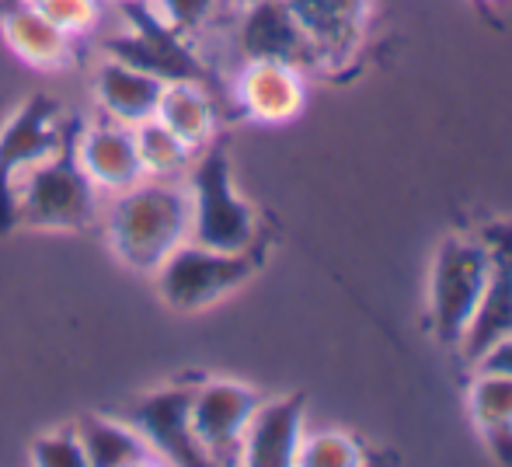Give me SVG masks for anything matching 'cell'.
Instances as JSON below:
<instances>
[{"label": "cell", "instance_id": "cell-11", "mask_svg": "<svg viewBox=\"0 0 512 467\" xmlns=\"http://www.w3.org/2000/svg\"><path fill=\"white\" fill-rule=\"evenodd\" d=\"M481 237L492 251V276H488L478 314L471 318L464 339H460V356H464L467 370L485 356L492 342L512 332V227L492 224L485 227Z\"/></svg>", "mask_w": 512, "mask_h": 467}, {"label": "cell", "instance_id": "cell-22", "mask_svg": "<svg viewBox=\"0 0 512 467\" xmlns=\"http://www.w3.org/2000/svg\"><path fill=\"white\" fill-rule=\"evenodd\" d=\"M366 454L359 447L356 436L349 433H314V436H304L300 443V454H297V464L304 467H352V464H363Z\"/></svg>", "mask_w": 512, "mask_h": 467}, {"label": "cell", "instance_id": "cell-6", "mask_svg": "<svg viewBox=\"0 0 512 467\" xmlns=\"http://www.w3.org/2000/svg\"><path fill=\"white\" fill-rule=\"evenodd\" d=\"M126 14V32L105 42L108 56L129 63L136 70L168 81H203L213 84L206 60L196 53L189 35L171 28L161 14L154 11L150 0H129V4H115Z\"/></svg>", "mask_w": 512, "mask_h": 467}, {"label": "cell", "instance_id": "cell-19", "mask_svg": "<svg viewBox=\"0 0 512 467\" xmlns=\"http://www.w3.org/2000/svg\"><path fill=\"white\" fill-rule=\"evenodd\" d=\"M471 373L474 377L467 387V412L485 436L488 450L502 464H512V377L481 370Z\"/></svg>", "mask_w": 512, "mask_h": 467}, {"label": "cell", "instance_id": "cell-27", "mask_svg": "<svg viewBox=\"0 0 512 467\" xmlns=\"http://www.w3.org/2000/svg\"><path fill=\"white\" fill-rule=\"evenodd\" d=\"M471 4L478 7V11L485 14L488 21H495V11H492V4H495V0H471Z\"/></svg>", "mask_w": 512, "mask_h": 467}, {"label": "cell", "instance_id": "cell-28", "mask_svg": "<svg viewBox=\"0 0 512 467\" xmlns=\"http://www.w3.org/2000/svg\"><path fill=\"white\" fill-rule=\"evenodd\" d=\"M112 4H129V0H112Z\"/></svg>", "mask_w": 512, "mask_h": 467}, {"label": "cell", "instance_id": "cell-14", "mask_svg": "<svg viewBox=\"0 0 512 467\" xmlns=\"http://www.w3.org/2000/svg\"><path fill=\"white\" fill-rule=\"evenodd\" d=\"M321 53V67L335 70L359 49L370 25L373 0H283Z\"/></svg>", "mask_w": 512, "mask_h": 467}, {"label": "cell", "instance_id": "cell-13", "mask_svg": "<svg viewBox=\"0 0 512 467\" xmlns=\"http://www.w3.org/2000/svg\"><path fill=\"white\" fill-rule=\"evenodd\" d=\"M304 408L307 394H286V398H262L248 429L241 436L237 461L248 467H290L297 464L300 443H304Z\"/></svg>", "mask_w": 512, "mask_h": 467}, {"label": "cell", "instance_id": "cell-18", "mask_svg": "<svg viewBox=\"0 0 512 467\" xmlns=\"http://www.w3.org/2000/svg\"><path fill=\"white\" fill-rule=\"evenodd\" d=\"M81 433L88 467H136V464H161L143 433L126 422L122 415L88 412L74 422Z\"/></svg>", "mask_w": 512, "mask_h": 467}, {"label": "cell", "instance_id": "cell-4", "mask_svg": "<svg viewBox=\"0 0 512 467\" xmlns=\"http://www.w3.org/2000/svg\"><path fill=\"white\" fill-rule=\"evenodd\" d=\"M258 244L244 251H223L196 241H182L157 265V297L164 300V307L178 314L209 311L213 304L227 300L230 293H237L255 279V272L262 269V248Z\"/></svg>", "mask_w": 512, "mask_h": 467}, {"label": "cell", "instance_id": "cell-7", "mask_svg": "<svg viewBox=\"0 0 512 467\" xmlns=\"http://www.w3.org/2000/svg\"><path fill=\"white\" fill-rule=\"evenodd\" d=\"M67 129L70 119H63V105L46 91L28 95L0 126V231H14V189L25 171L53 154Z\"/></svg>", "mask_w": 512, "mask_h": 467}, {"label": "cell", "instance_id": "cell-3", "mask_svg": "<svg viewBox=\"0 0 512 467\" xmlns=\"http://www.w3.org/2000/svg\"><path fill=\"white\" fill-rule=\"evenodd\" d=\"M185 175L192 210L189 241L223 251H244L258 244V210L237 192L234 164L220 140L206 143Z\"/></svg>", "mask_w": 512, "mask_h": 467}, {"label": "cell", "instance_id": "cell-2", "mask_svg": "<svg viewBox=\"0 0 512 467\" xmlns=\"http://www.w3.org/2000/svg\"><path fill=\"white\" fill-rule=\"evenodd\" d=\"M77 129H81V119H70L60 147L25 171V178L14 189V227L84 231L95 224L102 192L77 161Z\"/></svg>", "mask_w": 512, "mask_h": 467}, {"label": "cell", "instance_id": "cell-25", "mask_svg": "<svg viewBox=\"0 0 512 467\" xmlns=\"http://www.w3.org/2000/svg\"><path fill=\"white\" fill-rule=\"evenodd\" d=\"M154 11L168 21L171 28H178L182 35L196 39L199 32H206L213 25V18L220 14L223 0H150Z\"/></svg>", "mask_w": 512, "mask_h": 467}, {"label": "cell", "instance_id": "cell-16", "mask_svg": "<svg viewBox=\"0 0 512 467\" xmlns=\"http://www.w3.org/2000/svg\"><path fill=\"white\" fill-rule=\"evenodd\" d=\"M164 81L147 70H136L129 63L105 56L95 67V102L102 105V116L140 126V122L157 116Z\"/></svg>", "mask_w": 512, "mask_h": 467}, {"label": "cell", "instance_id": "cell-12", "mask_svg": "<svg viewBox=\"0 0 512 467\" xmlns=\"http://www.w3.org/2000/svg\"><path fill=\"white\" fill-rule=\"evenodd\" d=\"M304 70L276 60H244L234 77V102L244 119L262 126H283L297 119L307 102Z\"/></svg>", "mask_w": 512, "mask_h": 467}, {"label": "cell", "instance_id": "cell-1", "mask_svg": "<svg viewBox=\"0 0 512 467\" xmlns=\"http://www.w3.org/2000/svg\"><path fill=\"white\" fill-rule=\"evenodd\" d=\"M189 189L164 178H140L129 189L115 192L105 213V231L112 255L126 269L154 276L157 265L182 241H189Z\"/></svg>", "mask_w": 512, "mask_h": 467}, {"label": "cell", "instance_id": "cell-10", "mask_svg": "<svg viewBox=\"0 0 512 467\" xmlns=\"http://www.w3.org/2000/svg\"><path fill=\"white\" fill-rule=\"evenodd\" d=\"M237 49L244 60L290 63L304 74L324 70L317 46L283 0H251L237 21Z\"/></svg>", "mask_w": 512, "mask_h": 467}, {"label": "cell", "instance_id": "cell-23", "mask_svg": "<svg viewBox=\"0 0 512 467\" xmlns=\"http://www.w3.org/2000/svg\"><path fill=\"white\" fill-rule=\"evenodd\" d=\"M28 461L35 467H88V454L77 426H60L35 436L28 447Z\"/></svg>", "mask_w": 512, "mask_h": 467}, {"label": "cell", "instance_id": "cell-15", "mask_svg": "<svg viewBox=\"0 0 512 467\" xmlns=\"http://www.w3.org/2000/svg\"><path fill=\"white\" fill-rule=\"evenodd\" d=\"M77 161L88 171L95 189L108 192V196L129 189V185H136L143 178L133 126L108 116L91 122V126L81 122V129H77Z\"/></svg>", "mask_w": 512, "mask_h": 467}, {"label": "cell", "instance_id": "cell-21", "mask_svg": "<svg viewBox=\"0 0 512 467\" xmlns=\"http://www.w3.org/2000/svg\"><path fill=\"white\" fill-rule=\"evenodd\" d=\"M136 136V154H140L143 178H164V182H178L185 171L192 168L199 150H192L178 133H171L161 119H147L133 126Z\"/></svg>", "mask_w": 512, "mask_h": 467}, {"label": "cell", "instance_id": "cell-17", "mask_svg": "<svg viewBox=\"0 0 512 467\" xmlns=\"http://www.w3.org/2000/svg\"><path fill=\"white\" fill-rule=\"evenodd\" d=\"M0 35L18 60L35 70H63L74 56V39L42 18L28 0H14L0 14Z\"/></svg>", "mask_w": 512, "mask_h": 467}, {"label": "cell", "instance_id": "cell-5", "mask_svg": "<svg viewBox=\"0 0 512 467\" xmlns=\"http://www.w3.org/2000/svg\"><path fill=\"white\" fill-rule=\"evenodd\" d=\"M488 276H492V251L485 237L453 234L439 244L429 276V328L436 342L460 346L485 297Z\"/></svg>", "mask_w": 512, "mask_h": 467}, {"label": "cell", "instance_id": "cell-9", "mask_svg": "<svg viewBox=\"0 0 512 467\" xmlns=\"http://www.w3.org/2000/svg\"><path fill=\"white\" fill-rule=\"evenodd\" d=\"M262 405V391L244 380L206 377L192 394V433L203 447L206 461H237L241 436L248 429L255 408Z\"/></svg>", "mask_w": 512, "mask_h": 467}, {"label": "cell", "instance_id": "cell-24", "mask_svg": "<svg viewBox=\"0 0 512 467\" xmlns=\"http://www.w3.org/2000/svg\"><path fill=\"white\" fill-rule=\"evenodd\" d=\"M42 18L53 21L60 32H67L70 39L91 32L102 18V0H28Z\"/></svg>", "mask_w": 512, "mask_h": 467}, {"label": "cell", "instance_id": "cell-26", "mask_svg": "<svg viewBox=\"0 0 512 467\" xmlns=\"http://www.w3.org/2000/svg\"><path fill=\"white\" fill-rule=\"evenodd\" d=\"M471 370H481V373H506V377H512V332L502 335L499 342H492V346H488V352L478 359V363L471 366Z\"/></svg>", "mask_w": 512, "mask_h": 467}, {"label": "cell", "instance_id": "cell-20", "mask_svg": "<svg viewBox=\"0 0 512 467\" xmlns=\"http://www.w3.org/2000/svg\"><path fill=\"white\" fill-rule=\"evenodd\" d=\"M157 119L178 133L192 150L216 140V102L203 81H168L157 102Z\"/></svg>", "mask_w": 512, "mask_h": 467}, {"label": "cell", "instance_id": "cell-8", "mask_svg": "<svg viewBox=\"0 0 512 467\" xmlns=\"http://www.w3.org/2000/svg\"><path fill=\"white\" fill-rule=\"evenodd\" d=\"M196 384L199 380H171V384L140 394L122 412V419L133 422L143 433V440L154 447L161 464H209L203 447L196 443V433H192V394H196Z\"/></svg>", "mask_w": 512, "mask_h": 467}]
</instances>
